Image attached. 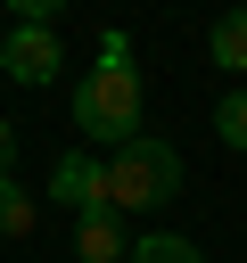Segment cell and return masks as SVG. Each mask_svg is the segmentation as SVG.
Listing matches in <instances>:
<instances>
[{
  "instance_id": "6da1fadb",
  "label": "cell",
  "mask_w": 247,
  "mask_h": 263,
  "mask_svg": "<svg viewBox=\"0 0 247 263\" xmlns=\"http://www.w3.org/2000/svg\"><path fill=\"white\" fill-rule=\"evenodd\" d=\"M74 132L99 140V148L140 140V66H132V33L123 25L99 33V66L74 82Z\"/></svg>"
},
{
  "instance_id": "7a4b0ae2",
  "label": "cell",
  "mask_w": 247,
  "mask_h": 263,
  "mask_svg": "<svg viewBox=\"0 0 247 263\" xmlns=\"http://www.w3.org/2000/svg\"><path fill=\"white\" fill-rule=\"evenodd\" d=\"M173 189H181V148H173V140L140 132V140H123V148H107V205H115V214H156Z\"/></svg>"
},
{
  "instance_id": "3957f363",
  "label": "cell",
  "mask_w": 247,
  "mask_h": 263,
  "mask_svg": "<svg viewBox=\"0 0 247 263\" xmlns=\"http://www.w3.org/2000/svg\"><path fill=\"white\" fill-rule=\"evenodd\" d=\"M58 66H66V49H58V33H49V25H16V33L0 41V74H8L16 90L58 82Z\"/></svg>"
},
{
  "instance_id": "277c9868",
  "label": "cell",
  "mask_w": 247,
  "mask_h": 263,
  "mask_svg": "<svg viewBox=\"0 0 247 263\" xmlns=\"http://www.w3.org/2000/svg\"><path fill=\"white\" fill-rule=\"evenodd\" d=\"M49 197L82 222V214H107V156H91V148H66L58 164H49Z\"/></svg>"
},
{
  "instance_id": "5b68a950",
  "label": "cell",
  "mask_w": 247,
  "mask_h": 263,
  "mask_svg": "<svg viewBox=\"0 0 247 263\" xmlns=\"http://www.w3.org/2000/svg\"><path fill=\"white\" fill-rule=\"evenodd\" d=\"M74 255H82V263H123V255H132V238H123L115 205H107V214H82V222H74Z\"/></svg>"
},
{
  "instance_id": "8992f818",
  "label": "cell",
  "mask_w": 247,
  "mask_h": 263,
  "mask_svg": "<svg viewBox=\"0 0 247 263\" xmlns=\"http://www.w3.org/2000/svg\"><path fill=\"white\" fill-rule=\"evenodd\" d=\"M206 49H214V66H222V74H247V8H222V16H214V33H206Z\"/></svg>"
},
{
  "instance_id": "52a82bcc",
  "label": "cell",
  "mask_w": 247,
  "mask_h": 263,
  "mask_svg": "<svg viewBox=\"0 0 247 263\" xmlns=\"http://www.w3.org/2000/svg\"><path fill=\"white\" fill-rule=\"evenodd\" d=\"M33 222H41V197L8 173V181H0V230H8V238H33Z\"/></svg>"
},
{
  "instance_id": "ba28073f",
  "label": "cell",
  "mask_w": 247,
  "mask_h": 263,
  "mask_svg": "<svg viewBox=\"0 0 247 263\" xmlns=\"http://www.w3.org/2000/svg\"><path fill=\"white\" fill-rule=\"evenodd\" d=\"M123 263H206V255H198V238H181V230H148V238H132Z\"/></svg>"
},
{
  "instance_id": "9c48e42d",
  "label": "cell",
  "mask_w": 247,
  "mask_h": 263,
  "mask_svg": "<svg viewBox=\"0 0 247 263\" xmlns=\"http://www.w3.org/2000/svg\"><path fill=\"white\" fill-rule=\"evenodd\" d=\"M214 140L247 156V82H239V90H222V107H214Z\"/></svg>"
},
{
  "instance_id": "30bf717a",
  "label": "cell",
  "mask_w": 247,
  "mask_h": 263,
  "mask_svg": "<svg viewBox=\"0 0 247 263\" xmlns=\"http://www.w3.org/2000/svg\"><path fill=\"white\" fill-rule=\"evenodd\" d=\"M8 8H16V25H49V16L66 8V0H8Z\"/></svg>"
},
{
  "instance_id": "8fae6325",
  "label": "cell",
  "mask_w": 247,
  "mask_h": 263,
  "mask_svg": "<svg viewBox=\"0 0 247 263\" xmlns=\"http://www.w3.org/2000/svg\"><path fill=\"white\" fill-rule=\"evenodd\" d=\"M8 173H16V123L0 115V181H8Z\"/></svg>"
},
{
  "instance_id": "7c38bea8",
  "label": "cell",
  "mask_w": 247,
  "mask_h": 263,
  "mask_svg": "<svg viewBox=\"0 0 247 263\" xmlns=\"http://www.w3.org/2000/svg\"><path fill=\"white\" fill-rule=\"evenodd\" d=\"M231 8H247V0H231Z\"/></svg>"
}]
</instances>
